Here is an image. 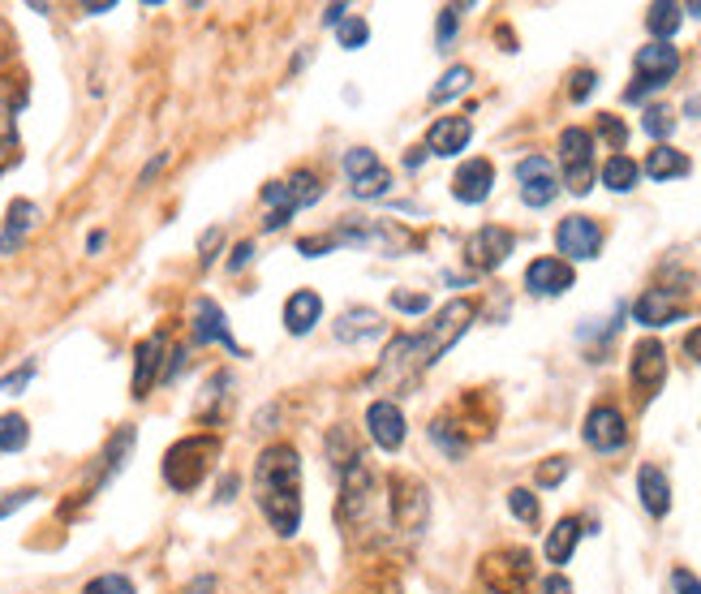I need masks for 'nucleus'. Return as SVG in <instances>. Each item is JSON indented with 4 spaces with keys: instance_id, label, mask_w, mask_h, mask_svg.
<instances>
[{
    "instance_id": "de8ad7c7",
    "label": "nucleus",
    "mask_w": 701,
    "mask_h": 594,
    "mask_svg": "<svg viewBox=\"0 0 701 594\" xmlns=\"http://www.w3.org/2000/svg\"><path fill=\"white\" fill-rule=\"evenodd\" d=\"M594 83H598V78H594V69H577V74H573V87H569V96H573V100L582 104V100H589V96H594Z\"/></svg>"
},
{
    "instance_id": "473e14b6",
    "label": "nucleus",
    "mask_w": 701,
    "mask_h": 594,
    "mask_svg": "<svg viewBox=\"0 0 701 594\" xmlns=\"http://www.w3.org/2000/svg\"><path fill=\"white\" fill-rule=\"evenodd\" d=\"M469 83H473V74H469V65H453L435 87H431V104H448V100H457V96H466Z\"/></svg>"
},
{
    "instance_id": "6e6552de",
    "label": "nucleus",
    "mask_w": 701,
    "mask_h": 594,
    "mask_svg": "<svg viewBox=\"0 0 701 594\" xmlns=\"http://www.w3.org/2000/svg\"><path fill=\"white\" fill-rule=\"evenodd\" d=\"M370 495H374V475L361 457H353L341 470V521L345 526H366L370 521Z\"/></svg>"
},
{
    "instance_id": "393cba45",
    "label": "nucleus",
    "mask_w": 701,
    "mask_h": 594,
    "mask_svg": "<svg viewBox=\"0 0 701 594\" xmlns=\"http://www.w3.org/2000/svg\"><path fill=\"white\" fill-rule=\"evenodd\" d=\"M26 104V96H17V87L9 78H0V168L9 164L13 147H17V109Z\"/></svg>"
},
{
    "instance_id": "f257e3e1",
    "label": "nucleus",
    "mask_w": 701,
    "mask_h": 594,
    "mask_svg": "<svg viewBox=\"0 0 701 594\" xmlns=\"http://www.w3.org/2000/svg\"><path fill=\"white\" fill-rule=\"evenodd\" d=\"M473 302L466 298H457V302H448L439 315H435V324L426 328V332H418V337H396L383 357H379V370H374V388H409L426 366H435L439 357L448 354L461 337H466V328L473 324Z\"/></svg>"
},
{
    "instance_id": "a18cd8bd",
    "label": "nucleus",
    "mask_w": 701,
    "mask_h": 594,
    "mask_svg": "<svg viewBox=\"0 0 701 594\" xmlns=\"http://www.w3.org/2000/svg\"><path fill=\"white\" fill-rule=\"evenodd\" d=\"M564 475H569V462H564V457H551V462L538 470V486H560Z\"/></svg>"
},
{
    "instance_id": "49530a36",
    "label": "nucleus",
    "mask_w": 701,
    "mask_h": 594,
    "mask_svg": "<svg viewBox=\"0 0 701 594\" xmlns=\"http://www.w3.org/2000/svg\"><path fill=\"white\" fill-rule=\"evenodd\" d=\"M30 375H35V366H30V362H26V366H17L13 375H4V379H0V392H4V396H13V392H22V388L30 383Z\"/></svg>"
},
{
    "instance_id": "052dcab7",
    "label": "nucleus",
    "mask_w": 701,
    "mask_h": 594,
    "mask_svg": "<svg viewBox=\"0 0 701 594\" xmlns=\"http://www.w3.org/2000/svg\"><path fill=\"white\" fill-rule=\"evenodd\" d=\"M233 491H237V478L229 475L225 482H220V504H225V500H233Z\"/></svg>"
},
{
    "instance_id": "9b49d317",
    "label": "nucleus",
    "mask_w": 701,
    "mask_h": 594,
    "mask_svg": "<svg viewBox=\"0 0 701 594\" xmlns=\"http://www.w3.org/2000/svg\"><path fill=\"white\" fill-rule=\"evenodd\" d=\"M517 250V238L504 225H486L466 241V263L473 271H495L508 263V254Z\"/></svg>"
},
{
    "instance_id": "7c9ffc66",
    "label": "nucleus",
    "mask_w": 701,
    "mask_h": 594,
    "mask_svg": "<svg viewBox=\"0 0 701 594\" xmlns=\"http://www.w3.org/2000/svg\"><path fill=\"white\" fill-rule=\"evenodd\" d=\"M133 440H138L133 427H120L117 435L109 440V448H104V470H100V482H95V486H104V482H113V478L120 475V466H125L129 453H133Z\"/></svg>"
},
{
    "instance_id": "864d4df0",
    "label": "nucleus",
    "mask_w": 701,
    "mask_h": 594,
    "mask_svg": "<svg viewBox=\"0 0 701 594\" xmlns=\"http://www.w3.org/2000/svg\"><path fill=\"white\" fill-rule=\"evenodd\" d=\"M543 594H573V582H569L564 573H551V578L543 582Z\"/></svg>"
},
{
    "instance_id": "2f4dec72",
    "label": "nucleus",
    "mask_w": 701,
    "mask_h": 594,
    "mask_svg": "<svg viewBox=\"0 0 701 594\" xmlns=\"http://www.w3.org/2000/svg\"><path fill=\"white\" fill-rule=\"evenodd\" d=\"M637 177H641V164L628 160V155H611V160L602 164V186L615 190V194H628V190L637 186Z\"/></svg>"
},
{
    "instance_id": "79ce46f5",
    "label": "nucleus",
    "mask_w": 701,
    "mask_h": 594,
    "mask_svg": "<svg viewBox=\"0 0 701 594\" xmlns=\"http://www.w3.org/2000/svg\"><path fill=\"white\" fill-rule=\"evenodd\" d=\"M392 306L400 315H422V311H431V298L426 293H392Z\"/></svg>"
},
{
    "instance_id": "20e7f679",
    "label": "nucleus",
    "mask_w": 701,
    "mask_h": 594,
    "mask_svg": "<svg viewBox=\"0 0 701 594\" xmlns=\"http://www.w3.org/2000/svg\"><path fill=\"white\" fill-rule=\"evenodd\" d=\"M336 245H353V250H370V254H383V258H396L405 254L413 238L409 229L392 225V220H345L336 233H332Z\"/></svg>"
},
{
    "instance_id": "e2e57ef3",
    "label": "nucleus",
    "mask_w": 701,
    "mask_h": 594,
    "mask_svg": "<svg viewBox=\"0 0 701 594\" xmlns=\"http://www.w3.org/2000/svg\"><path fill=\"white\" fill-rule=\"evenodd\" d=\"M685 13H693V17H701V0H693V4H685Z\"/></svg>"
},
{
    "instance_id": "2eb2a0df",
    "label": "nucleus",
    "mask_w": 701,
    "mask_h": 594,
    "mask_svg": "<svg viewBox=\"0 0 701 594\" xmlns=\"http://www.w3.org/2000/svg\"><path fill=\"white\" fill-rule=\"evenodd\" d=\"M366 431H370V440H374L383 453H396V448L405 444V435H409L405 414H400L396 401H374V405L366 409Z\"/></svg>"
},
{
    "instance_id": "72a5a7b5",
    "label": "nucleus",
    "mask_w": 701,
    "mask_h": 594,
    "mask_svg": "<svg viewBox=\"0 0 701 594\" xmlns=\"http://www.w3.org/2000/svg\"><path fill=\"white\" fill-rule=\"evenodd\" d=\"M30 444V427L22 414H0V453H22Z\"/></svg>"
},
{
    "instance_id": "4468645a",
    "label": "nucleus",
    "mask_w": 701,
    "mask_h": 594,
    "mask_svg": "<svg viewBox=\"0 0 701 594\" xmlns=\"http://www.w3.org/2000/svg\"><path fill=\"white\" fill-rule=\"evenodd\" d=\"M556 245H560L564 263L598 258V250H602V229H598L589 216H569V220H560V229H556Z\"/></svg>"
},
{
    "instance_id": "09e8293b",
    "label": "nucleus",
    "mask_w": 701,
    "mask_h": 594,
    "mask_svg": "<svg viewBox=\"0 0 701 594\" xmlns=\"http://www.w3.org/2000/svg\"><path fill=\"white\" fill-rule=\"evenodd\" d=\"M323 250H336L332 233H319V238H302V241H297V254H306V258H319Z\"/></svg>"
},
{
    "instance_id": "6e6d98bb",
    "label": "nucleus",
    "mask_w": 701,
    "mask_h": 594,
    "mask_svg": "<svg viewBox=\"0 0 701 594\" xmlns=\"http://www.w3.org/2000/svg\"><path fill=\"white\" fill-rule=\"evenodd\" d=\"M345 17H349V4H328V9H323V22H328V26H341Z\"/></svg>"
},
{
    "instance_id": "f8f14e48",
    "label": "nucleus",
    "mask_w": 701,
    "mask_h": 594,
    "mask_svg": "<svg viewBox=\"0 0 701 594\" xmlns=\"http://www.w3.org/2000/svg\"><path fill=\"white\" fill-rule=\"evenodd\" d=\"M585 444L594 453H620L628 444V427H624V414L615 405H594L585 414V427H582Z\"/></svg>"
},
{
    "instance_id": "3c124183",
    "label": "nucleus",
    "mask_w": 701,
    "mask_h": 594,
    "mask_svg": "<svg viewBox=\"0 0 701 594\" xmlns=\"http://www.w3.org/2000/svg\"><path fill=\"white\" fill-rule=\"evenodd\" d=\"M254 258V241H237L233 245V258H229V271H245Z\"/></svg>"
},
{
    "instance_id": "a19ab883",
    "label": "nucleus",
    "mask_w": 701,
    "mask_h": 594,
    "mask_svg": "<svg viewBox=\"0 0 701 594\" xmlns=\"http://www.w3.org/2000/svg\"><path fill=\"white\" fill-rule=\"evenodd\" d=\"M328 457H336V470H345L353 457H357L349 448V431H345V427H336V431L328 435Z\"/></svg>"
},
{
    "instance_id": "f704fd0d",
    "label": "nucleus",
    "mask_w": 701,
    "mask_h": 594,
    "mask_svg": "<svg viewBox=\"0 0 701 594\" xmlns=\"http://www.w3.org/2000/svg\"><path fill=\"white\" fill-rule=\"evenodd\" d=\"M284 186H289V199H293V207H297V212L323 199V186H319V177H315V173H297V177H293V181H284Z\"/></svg>"
},
{
    "instance_id": "bb28decb",
    "label": "nucleus",
    "mask_w": 701,
    "mask_h": 594,
    "mask_svg": "<svg viewBox=\"0 0 701 594\" xmlns=\"http://www.w3.org/2000/svg\"><path fill=\"white\" fill-rule=\"evenodd\" d=\"M336 341H345V345H357V341H370V337H379L383 332V319L374 315V311H366V306H353L345 311L341 319H336Z\"/></svg>"
},
{
    "instance_id": "1a4fd4ad",
    "label": "nucleus",
    "mask_w": 701,
    "mask_h": 594,
    "mask_svg": "<svg viewBox=\"0 0 701 594\" xmlns=\"http://www.w3.org/2000/svg\"><path fill=\"white\" fill-rule=\"evenodd\" d=\"M628 379H633V392H637L641 405L659 396V388H663V379H667V350H663V341H654V337H650V341H637Z\"/></svg>"
},
{
    "instance_id": "8fccbe9b",
    "label": "nucleus",
    "mask_w": 701,
    "mask_h": 594,
    "mask_svg": "<svg viewBox=\"0 0 701 594\" xmlns=\"http://www.w3.org/2000/svg\"><path fill=\"white\" fill-rule=\"evenodd\" d=\"M672 591L676 594H701V582L689 573V569H676V573H672Z\"/></svg>"
},
{
    "instance_id": "5701e85b",
    "label": "nucleus",
    "mask_w": 701,
    "mask_h": 594,
    "mask_svg": "<svg viewBox=\"0 0 701 594\" xmlns=\"http://www.w3.org/2000/svg\"><path fill=\"white\" fill-rule=\"evenodd\" d=\"M39 225V207L30 203V199H13L9 203V212H4V233H0V254H13L26 233Z\"/></svg>"
},
{
    "instance_id": "680f3d73",
    "label": "nucleus",
    "mask_w": 701,
    "mask_h": 594,
    "mask_svg": "<svg viewBox=\"0 0 701 594\" xmlns=\"http://www.w3.org/2000/svg\"><path fill=\"white\" fill-rule=\"evenodd\" d=\"M95 250H104V233H91L87 238V254H95Z\"/></svg>"
},
{
    "instance_id": "ea45409f",
    "label": "nucleus",
    "mask_w": 701,
    "mask_h": 594,
    "mask_svg": "<svg viewBox=\"0 0 701 594\" xmlns=\"http://www.w3.org/2000/svg\"><path fill=\"white\" fill-rule=\"evenodd\" d=\"M641 129H646L650 138H667V134L676 129V113H672V109H646Z\"/></svg>"
},
{
    "instance_id": "58836bf2",
    "label": "nucleus",
    "mask_w": 701,
    "mask_h": 594,
    "mask_svg": "<svg viewBox=\"0 0 701 594\" xmlns=\"http://www.w3.org/2000/svg\"><path fill=\"white\" fill-rule=\"evenodd\" d=\"M82 594H133V582L125 573H100L82 586Z\"/></svg>"
},
{
    "instance_id": "b1692460",
    "label": "nucleus",
    "mask_w": 701,
    "mask_h": 594,
    "mask_svg": "<svg viewBox=\"0 0 701 594\" xmlns=\"http://www.w3.org/2000/svg\"><path fill=\"white\" fill-rule=\"evenodd\" d=\"M319 315H323V298H319L315 289H297V293L284 302V328H289L293 337H306V332L319 324Z\"/></svg>"
},
{
    "instance_id": "13d9d810",
    "label": "nucleus",
    "mask_w": 701,
    "mask_h": 594,
    "mask_svg": "<svg viewBox=\"0 0 701 594\" xmlns=\"http://www.w3.org/2000/svg\"><path fill=\"white\" fill-rule=\"evenodd\" d=\"M164 164H168V155H155V160H151V164L142 168V177H138V186H146V181H151V177H155V173H160Z\"/></svg>"
},
{
    "instance_id": "e433bc0d",
    "label": "nucleus",
    "mask_w": 701,
    "mask_h": 594,
    "mask_svg": "<svg viewBox=\"0 0 701 594\" xmlns=\"http://www.w3.org/2000/svg\"><path fill=\"white\" fill-rule=\"evenodd\" d=\"M431 444H439V448H444V453H448L453 462H457V457H466V444L457 440V427H453L448 418H439V422H431Z\"/></svg>"
},
{
    "instance_id": "ddd939ff",
    "label": "nucleus",
    "mask_w": 701,
    "mask_h": 594,
    "mask_svg": "<svg viewBox=\"0 0 701 594\" xmlns=\"http://www.w3.org/2000/svg\"><path fill=\"white\" fill-rule=\"evenodd\" d=\"M517 181H521V203L525 207H551L556 194H560V181L551 173V160H543V155H525L517 164Z\"/></svg>"
},
{
    "instance_id": "c9c22d12",
    "label": "nucleus",
    "mask_w": 701,
    "mask_h": 594,
    "mask_svg": "<svg viewBox=\"0 0 701 594\" xmlns=\"http://www.w3.org/2000/svg\"><path fill=\"white\" fill-rule=\"evenodd\" d=\"M508 508H512V517H517V521H525V526H538V517H543L538 495H534V491H525V486H512V491H508Z\"/></svg>"
},
{
    "instance_id": "dca6fc26",
    "label": "nucleus",
    "mask_w": 701,
    "mask_h": 594,
    "mask_svg": "<svg viewBox=\"0 0 701 594\" xmlns=\"http://www.w3.org/2000/svg\"><path fill=\"white\" fill-rule=\"evenodd\" d=\"M573 263H564V258H534L530 267H525V289L534 293V298H560V293H569L573 289Z\"/></svg>"
},
{
    "instance_id": "c756f323",
    "label": "nucleus",
    "mask_w": 701,
    "mask_h": 594,
    "mask_svg": "<svg viewBox=\"0 0 701 594\" xmlns=\"http://www.w3.org/2000/svg\"><path fill=\"white\" fill-rule=\"evenodd\" d=\"M680 22H685V4H676V0H659V4H650V13H646V26H650L654 43H667V39L680 30Z\"/></svg>"
},
{
    "instance_id": "cd10ccee",
    "label": "nucleus",
    "mask_w": 701,
    "mask_h": 594,
    "mask_svg": "<svg viewBox=\"0 0 701 594\" xmlns=\"http://www.w3.org/2000/svg\"><path fill=\"white\" fill-rule=\"evenodd\" d=\"M641 173H646V177H654V181L689 177V155H685V151H676V147H667V142H659V147H654V151L646 155Z\"/></svg>"
},
{
    "instance_id": "aec40b11",
    "label": "nucleus",
    "mask_w": 701,
    "mask_h": 594,
    "mask_svg": "<svg viewBox=\"0 0 701 594\" xmlns=\"http://www.w3.org/2000/svg\"><path fill=\"white\" fill-rule=\"evenodd\" d=\"M164 350H168V341H164L160 332L146 337V341L133 350V396H138V401L164 379Z\"/></svg>"
},
{
    "instance_id": "a878e982",
    "label": "nucleus",
    "mask_w": 701,
    "mask_h": 594,
    "mask_svg": "<svg viewBox=\"0 0 701 594\" xmlns=\"http://www.w3.org/2000/svg\"><path fill=\"white\" fill-rule=\"evenodd\" d=\"M637 495H641V508L650 517H667L672 508V486H667V475L659 466H641L637 470Z\"/></svg>"
},
{
    "instance_id": "5fc2aeb1",
    "label": "nucleus",
    "mask_w": 701,
    "mask_h": 594,
    "mask_svg": "<svg viewBox=\"0 0 701 594\" xmlns=\"http://www.w3.org/2000/svg\"><path fill=\"white\" fill-rule=\"evenodd\" d=\"M216 245H220V229H207V233H203V245H199V250H203V267L216 258Z\"/></svg>"
},
{
    "instance_id": "f3484780",
    "label": "nucleus",
    "mask_w": 701,
    "mask_h": 594,
    "mask_svg": "<svg viewBox=\"0 0 701 594\" xmlns=\"http://www.w3.org/2000/svg\"><path fill=\"white\" fill-rule=\"evenodd\" d=\"M212 341H216V345H225V350L237 354V357L245 354V350L233 341V332H229L225 311H220L212 298H199V302H194V345H212Z\"/></svg>"
},
{
    "instance_id": "c03bdc74",
    "label": "nucleus",
    "mask_w": 701,
    "mask_h": 594,
    "mask_svg": "<svg viewBox=\"0 0 701 594\" xmlns=\"http://www.w3.org/2000/svg\"><path fill=\"white\" fill-rule=\"evenodd\" d=\"M457 22H461V4H448V9L439 13V48H448V43H453Z\"/></svg>"
},
{
    "instance_id": "6ab92c4d",
    "label": "nucleus",
    "mask_w": 701,
    "mask_h": 594,
    "mask_svg": "<svg viewBox=\"0 0 701 594\" xmlns=\"http://www.w3.org/2000/svg\"><path fill=\"white\" fill-rule=\"evenodd\" d=\"M676 69H680V52L672 43H646L637 52V78L650 83L654 91H663L676 78Z\"/></svg>"
},
{
    "instance_id": "39448f33",
    "label": "nucleus",
    "mask_w": 701,
    "mask_h": 594,
    "mask_svg": "<svg viewBox=\"0 0 701 594\" xmlns=\"http://www.w3.org/2000/svg\"><path fill=\"white\" fill-rule=\"evenodd\" d=\"M482 586L490 594H525L534 582V556L525 547H504V552H490L477 569Z\"/></svg>"
},
{
    "instance_id": "a211bd4d",
    "label": "nucleus",
    "mask_w": 701,
    "mask_h": 594,
    "mask_svg": "<svg viewBox=\"0 0 701 594\" xmlns=\"http://www.w3.org/2000/svg\"><path fill=\"white\" fill-rule=\"evenodd\" d=\"M685 315V302H680V293H672V289H646L641 298H637V306H633V319L641 324V328H667V324H676Z\"/></svg>"
},
{
    "instance_id": "4c0bfd02",
    "label": "nucleus",
    "mask_w": 701,
    "mask_h": 594,
    "mask_svg": "<svg viewBox=\"0 0 701 594\" xmlns=\"http://www.w3.org/2000/svg\"><path fill=\"white\" fill-rule=\"evenodd\" d=\"M336 39H341V48L345 52H357L366 39H370V26H366V17H345L341 26H336Z\"/></svg>"
},
{
    "instance_id": "4be33fe9",
    "label": "nucleus",
    "mask_w": 701,
    "mask_h": 594,
    "mask_svg": "<svg viewBox=\"0 0 701 594\" xmlns=\"http://www.w3.org/2000/svg\"><path fill=\"white\" fill-rule=\"evenodd\" d=\"M473 138V125L469 117H439L431 129H426V155H461Z\"/></svg>"
},
{
    "instance_id": "412c9836",
    "label": "nucleus",
    "mask_w": 701,
    "mask_h": 594,
    "mask_svg": "<svg viewBox=\"0 0 701 594\" xmlns=\"http://www.w3.org/2000/svg\"><path fill=\"white\" fill-rule=\"evenodd\" d=\"M490 186H495V168H490V160H469V164L457 168V177H453V194H457V203H469V207L486 203V199H490Z\"/></svg>"
},
{
    "instance_id": "f03ea898",
    "label": "nucleus",
    "mask_w": 701,
    "mask_h": 594,
    "mask_svg": "<svg viewBox=\"0 0 701 594\" xmlns=\"http://www.w3.org/2000/svg\"><path fill=\"white\" fill-rule=\"evenodd\" d=\"M254 491L258 508L271 521L280 539H293L302 530V457L289 444H271L254 462Z\"/></svg>"
},
{
    "instance_id": "4d7b16f0",
    "label": "nucleus",
    "mask_w": 701,
    "mask_h": 594,
    "mask_svg": "<svg viewBox=\"0 0 701 594\" xmlns=\"http://www.w3.org/2000/svg\"><path fill=\"white\" fill-rule=\"evenodd\" d=\"M685 354H689L701 366V328H693V332L685 337Z\"/></svg>"
},
{
    "instance_id": "0eeeda50",
    "label": "nucleus",
    "mask_w": 701,
    "mask_h": 594,
    "mask_svg": "<svg viewBox=\"0 0 701 594\" xmlns=\"http://www.w3.org/2000/svg\"><path fill=\"white\" fill-rule=\"evenodd\" d=\"M392 526L405 530L409 539H418L426 530V513H431V500H426V486L418 478H400L392 475Z\"/></svg>"
},
{
    "instance_id": "423d86ee",
    "label": "nucleus",
    "mask_w": 701,
    "mask_h": 594,
    "mask_svg": "<svg viewBox=\"0 0 701 594\" xmlns=\"http://www.w3.org/2000/svg\"><path fill=\"white\" fill-rule=\"evenodd\" d=\"M560 164H564V190L589 194L594 190V134L582 125H569L560 134Z\"/></svg>"
},
{
    "instance_id": "c85d7f7f",
    "label": "nucleus",
    "mask_w": 701,
    "mask_h": 594,
    "mask_svg": "<svg viewBox=\"0 0 701 594\" xmlns=\"http://www.w3.org/2000/svg\"><path fill=\"white\" fill-rule=\"evenodd\" d=\"M577 543H582V521L577 517H560L556 521V530L547 534V560L551 565H569L573 560V552H577Z\"/></svg>"
},
{
    "instance_id": "9d476101",
    "label": "nucleus",
    "mask_w": 701,
    "mask_h": 594,
    "mask_svg": "<svg viewBox=\"0 0 701 594\" xmlns=\"http://www.w3.org/2000/svg\"><path fill=\"white\" fill-rule=\"evenodd\" d=\"M345 173L353 181V194L357 199H383L387 186H392V173L379 164V155L370 147H353L345 151Z\"/></svg>"
},
{
    "instance_id": "37998d69",
    "label": "nucleus",
    "mask_w": 701,
    "mask_h": 594,
    "mask_svg": "<svg viewBox=\"0 0 701 594\" xmlns=\"http://www.w3.org/2000/svg\"><path fill=\"white\" fill-rule=\"evenodd\" d=\"M598 134L615 147V155H620V147H624V138H628V129H624V121L620 117H598Z\"/></svg>"
},
{
    "instance_id": "bf43d9fd",
    "label": "nucleus",
    "mask_w": 701,
    "mask_h": 594,
    "mask_svg": "<svg viewBox=\"0 0 701 594\" xmlns=\"http://www.w3.org/2000/svg\"><path fill=\"white\" fill-rule=\"evenodd\" d=\"M422 160H426V147H413V151H409V155H405V164H409V168H418V164H422Z\"/></svg>"
},
{
    "instance_id": "7ed1b4c3",
    "label": "nucleus",
    "mask_w": 701,
    "mask_h": 594,
    "mask_svg": "<svg viewBox=\"0 0 701 594\" xmlns=\"http://www.w3.org/2000/svg\"><path fill=\"white\" fill-rule=\"evenodd\" d=\"M220 462V435H186L164 453V482L173 491H194Z\"/></svg>"
},
{
    "instance_id": "603ef678",
    "label": "nucleus",
    "mask_w": 701,
    "mask_h": 594,
    "mask_svg": "<svg viewBox=\"0 0 701 594\" xmlns=\"http://www.w3.org/2000/svg\"><path fill=\"white\" fill-rule=\"evenodd\" d=\"M30 500H35V491H13L9 500H0V521H4L9 513H17L22 504H30Z\"/></svg>"
}]
</instances>
